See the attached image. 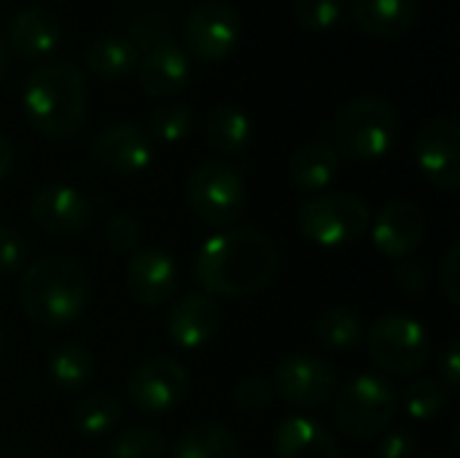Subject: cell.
Here are the masks:
<instances>
[{
  "label": "cell",
  "mask_w": 460,
  "mask_h": 458,
  "mask_svg": "<svg viewBox=\"0 0 460 458\" xmlns=\"http://www.w3.org/2000/svg\"><path fill=\"white\" fill-rule=\"evenodd\" d=\"M86 78L84 70L67 59L43 62L30 70L22 92V105L30 127L49 138H73L86 119Z\"/></svg>",
  "instance_id": "3"
},
{
  "label": "cell",
  "mask_w": 460,
  "mask_h": 458,
  "mask_svg": "<svg viewBox=\"0 0 460 458\" xmlns=\"http://www.w3.org/2000/svg\"><path fill=\"white\" fill-rule=\"evenodd\" d=\"M129 297L143 308L167 305L178 294L181 273L175 259L162 248H140L129 256L124 270Z\"/></svg>",
  "instance_id": "15"
},
{
  "label": "cell",
  "mask_w": 460,
  "mask_h": 458,
  "mask_svg": "<svg viewBox=\"0 0 460 458\" xmlns=\"http://www.w3.org/2000/svg\"><path fill=\"white\" fill-rule=\"evenodd\" d=\"M340 173V154L326 140L302 143L288 159V178L299 192L318 194L334 184Z\"/></svg>",
  "instance_id": "22"
},
{
  "label": "cell",
  "mask_w": 460,
  "mask_h": 458,
  "mask_svg": "<svg viewBox=\"0 0 460 458\" xmlns=\"http://www.w3.org/2000/svg\"><path fill=\"white\" fill-rule=\"evenodd\" d=\"M221 321H224V310L218 300L194 292L172 302L164 319V329L172 346H178L181 351H197L218 335Z\"/></svg>",
  "instance_id": "17"
},
{
  "label": "cell",
  "mask_w": 460,
  "mask_h": 458,
  "mask_svg": "<svg viewBox=\"0 0 460 458\" xmlns=\"http://www.w3.org/2000/svg\"><path fill=\"white\" fill-rule=\"evenodd\" d=\"M205 140L221 157H237L251 143V119L237 105H216L205 116Z\"/></svg>",
  "instance_id": "24"
},
{
  "label": "cell",
  "mask_w": 460,
  "mask_h": 458,
  "mask_svg": "<svg viewBox=\"0 0 460 458\" xmlns=\"http://www.w3.org/2000/svg\"><path fill=\"white\" fill-rule=\"evenodd\" d=\"M194 127V113L186 103H164L148 119V138L151 143H178Z\"/></svg>",
  "instance_id": "31"
},
{
  "label": "cell",
  "mask_w": 460,
  "mask_h": 458,
  "mask_svg": "<svg viewBox=\"0 0 460 458\" xmlns=\"http://www.w3.org/2000/svg\"><path fill=\"white\" fill-rule=\"evenodd\" d=\"M3 38L13 57L24 62H43L57 51L62 27L54 11L40 5H27L8 19V30Z\"/></svg>",
  "instance_id": "18"
},
{
  "label": "cell",
  "mask_w": 460,
  "mask_h": 458,
  "mask_svg": "<svg viewBox=\"0 0 460 458\" xmlns=\"http://www.w3.org/2000/svg\"><path fill=\"white\" fill-rule=\"evenodd\" d=\"M124 416V405L119 397L108 394V391H94L86 394L75 408H73V429L86 437V440H97L105 435H113V429L121 424Z\"/></svg>",
  "instance_id": "27"
},
{
  "label": "cell",
  "mask_w": 460,
  "mask_h": 458,
  "mask_svg": "<svg viewBox=\"0 0 460 458\" xmlns=\"http://www.w3.org/2000/svg\"><path fill=\"white\" fill-rule=\"evenodd\" d=\"M172 458H240V440L224 424H194L175 440Z\"/></svg>",
  "instance_id": "26"
},
{
  "label": "cell",
  "mask_w": 460,
  "mask_h": 458,
  "mask_svg": "<svg viewBox=\"0 0 460 458\" xmlns=\"http://www.w3.org/2000/svg\"><path fill=\"white\" fill-rule=\"evenodd\" d=\"M0 346H3V329H0Z\"/></svg>",
  "instance_id": "43"
},
{
  "label": "cell",
  "mask_w": 460,
  "mask_h": 458,
  "mask_svg": "<svg viewBox=\"0 0 460 458\" xmlns=\"http://www.w3.org/2000/svg\"><path fill=\"white\" fill-rule=\"evenodd\" d=\"M30 265V246L13 227L0 224V275L22 273Z\"/></svg>",
  "instance_id": "35"
},
{
  "label": "cell",
  "mask_w": 460,
  "mask_h": 458,
  "mask_svg": "<svg viewBox=\"0 0 460 458\" xmlns=\"http://www.w3.org/2000/svg\"><path fill=\"white\" fill-rule=\"evenodd\" d=\"M272 391L294 408H323L337 394V373L315 354H291L275 367Z\"/></svg>",
  "instance_id": "11"
},
{
  "label": "cell",
  "mask_w": 460,
  "mask_h": 458,
  "mask_svg": "<svg viewBox=\"0 0 460 458\" xmlns=\"http://www.w3.org/2000/svg\"><path fill=\"white\" fill-rule=\"evenodd\" d=\"M334 148L356 162L385 157L399 135L396 108L375 94H364L340 108L332 124Z\"/></svg>",
  "instance_id": "4"
},
{
  "label": "cell",
  "mask_w": 460,
  "mask_h": 458,
  "mask_svg": "<svg viewBox=\"0 0 460 458\" xmlns=\"http://www.w3.org/2000/svg\"><path fill=\"white\" fill-rule=\"evenodd\" d=\"M186 200L202 224L213 229H226L245 211L243 175L229 162H202L191 170L186 181Z\"/></svg>",
  "instance_id": "7"
},
{
  "label": "cell",
  "mask_w": 460,
  "mask_h": 458,
  "mask_svg": "<svg viewBox=\"0 0 460 458\" xmlns=\"http://www.w3.org/2000/svg\"><path fill=\"white\" fill-rule=\"evenodd\" d=\"M372 224V211L364 200L342 192H326L299 205L302 235L323 248H342L358 243Z\"/></svg>",
  "instance_id": "6"
},
{
  "label": "cell",
  "mask_w": 460,
  "mask_h": 458,
  "mask_svg": "<svg viewBox=\"0 0 460 458\" xmlns=\"http://www.w3.org/2000/svg\"><path fill=\"white\" fill-rule=\"evenodd\" d=\"M232 400L243 413H261L272 405L275 391H272V383H267L261 378H245L234 386Z\"/></svg>",
  "instance_id": "36"
},
{
  "label": "cell",
  "mask_w": 460,
  "mask_h": 458,
  "mask_svg": "<svg viewBox=\"0 0 460 458\" xmlns=\"http://www.w3.org/2000/svg\"><path fill=\"white\" fill-rule=\"evenodd\" d=\"M439 286H442V294L453 305H460V243H453L445 254V262L439 270Z\"/></svg>",
  "instance_id": "39"
},
{
  "label": "cell",
  "mask_w": 460,
  "mask_h": 458,
  "mask_svg": "<svg viewBox=\"0 0 460 458\" xmlns=\"http://www.w3.org/2000/svg\"><path fill=\"white\" fill-rule=\"evenodd\" d=\"M92 297L86 270L70 256H43L27 265L16 283L19 308L30 321L46 329L70 327L86 310Z\"/></svg>",
  "instance_id": "2"
},
{
  "label": "cell",
  "mask_w": 460,
  "mask_h": 458,
  "mask_svg": "<svg viewBox=\"0 0 460 458\" xmlns=\"http://www.w3.org/2000/svg\"><path fill=\"white\" fill-rule=\"evenodd\" d=\"M8 67H11V51H8V46H5V38L0 35V81L5 78Z\"/></svg>",
  "instance_id": "42"
},
{
  "label": "cell",
  "mask_w": 460,
  "mask_h": 458,
  "mask_svg": "<svg viewBox=\"0 0 460 458\" xmlns=\"http://www.w3.org/2000/svg\"><path fill=\"white\" fill-rule=\"evenodd\" d=\"M275 456L278 458H342L334 437L313 418L288 416L275 427Z\"/></svg>",
  "instance_id": "21"
},
{
  "label": "cell",
  "mask_w": 460,
  "mask_h": 458,
  "mask_svg": "<svg viewBox=\"0 0 460 458\" xmlns=\"http://www.w3.org/2000/svg\"><path fill=\"white\" fill-rule=\"evenodd\" d=\"M102 235H105V243H108L111 251L127 254V256L140 251V243H143V229H140V224H137V219L132 213H113L105 221Z\"/></svg>",
  "instance_id": "34"
},
{
  "label": "cell",
  "mask_w": 460,
  "mask_h": 458,
  "mask_svg": "<svg viewBox=\"0 0 460 458\" xmlns=\"http://www.w3.org/2000/svg\"><path fill=\"white\" fill-rule=\"evenodd\" d=\"M402 402H404V410H407L410 418H415V421H434V418L447 413L450 391L439 381H434V378H418V381H412L404 389Z\"/></svg>",
  "instance_id": "29"
},
{
  "label": "cell",
  "mask_w": 460,
  "mask_h": 458,
  "mask_svg": "<svg viewBox=\"0 0 460 458\" xmlns=\"http://www.w3.org/2000/svg\"><path fill=\"white\" fill-rule=\"evenodd\" d=\"M415 162L429 184L445 192L460 186V127L453 119H429L415 135Z\"/></svg>",
  "instance_id": "12"
},
{
  "label": "cell",
  "mask_w": 460,
  "mask_h": 458,
  "mask_svg": "<svg viewBox=\"0 0 460 458\" xmlns=\"http://www.w3.org/2000/svg\"><path fill=\"white\" fill-rule=\"evenodd\" d=\"M437 367H439V383H442L450 394H456V391L460 389V343L458 340L445 343V348L439 351V362H437Z\"/></svg>",
  "instance_id": "40"
},
{
  "label": "cell",
  "mask_w": 460,
  "mask_h": 458,
  "mask_svg": "<svg viewBox=\"0 0 460 458\" xmlns=\"http://www.w3.org/2000/svg\"><path fill=\"white\" fill-rule=\"evenodd\" d=\"M27 211L32 224L51 238H73L84 232L94 216V205L89 202V197L65 184L40 186L30 197Z\"/></svg>",
  "instance_id": "13"
},
{
  "label": "cell",
  "mask_w": 460,
  "mask_h": 458,
  "mask_svg": "<svg viewBox=\"0 0 460 458\" xmlns=\"http://www.w3.org/2000/svg\"><path fill=\"white\" fill-rule=\"evenodd\" d=\"M140 49L127 32H102L86 49V67L100 81H124L137 70Z\"/></svg>",
  "instance_id": "23"
},
{
  "label": "cell",
  "mask_w": 460,
  "mask_h": 458,
  "mask_svg": "<svg viewBox=\"0 0 460 458\" xmlns=\"http://www.w3.org/2000/svg\"><path fill=\"white\" fill-rule=\"evenodd\" d=\"M191 76L189 54L178 43L156 46L146 54H140L137 62V81L148 97L164 100L175 97L186 89Z\"/></svg>",
  "instance_id": "19"
},
{
  "label": "cell",
  "mask_w": 460,
  "mask_h": 458,
  "mask_svg": "<svg viewBox=\"0 0 460 458\" xmlns=\"http://www.w3.org/2000/svg\"><path fill=\"white\" fill-rule=\"evenodd\" d=\"M183 51L205 65L224 62L243 38V16L224 0H205L183 19Z\"/></svg>",
  "instance_id": "9"
},
{
  "label": "cell",
  "mask_w": 460,
  "mask_h": 458,
  "mask_svg": "<svg viewBox=\"0 0 460 458\" xmlns=\"http://www.w3.org/2000/svg\"><path fill=\"white\" fill-rule=\"evenodd\" d=\"M315 337H318V343L323 348L345 354V351H350V348H356L361 343L364 324H361V319L353 310H348L342 305H332L323 313H318V319H315Z\"/></svg>",
  "instance_id": "28"
},
{
  "label": "cell",
  "mask_w": 460,
  "mask_h": 458,
  "mask_svg": "<svg viewBox=\"0 0 460 458\" xmlns=\"http://www.w3.org/2000/svg\"><path fill=\"white\" fill-rule=\"evenodd\" d=\"M11 167H13V146H11V140L0 132V181L11 173Z\"/></svg>",
  "instance_id": "41"
},
{
  "label": "cell",
  "mask_w": 460,
  "mask_h": 458,
  "mask_svg": "<svg viewBox=\"0 0 460 458\" xmlns=\"http://www.w3.org/2000/svg\"><path fill=\"white\" fill-rule=\"evenodd\" d=\"M394 281L396 286L410 294V297H418L429 289V273L420 262H415L412 256L410 259H399L396 267H394Z\"/></svg>",
  "instance_id": "38"
},
{
  "label": "cell",
  "mask_w": 460,
  "mask_h": 458,
  "mask_svg": "<svg viewBox=\"0 0 460 458\" xmlns=\"http://www.w3.org/2000/svg\"><path fill=\"white\" fill-rule=\"evenodd\" d=\"M278 248L256 229H221L208 238L194 259V281L202 294L240 300L259 294L278 275Z\"/></svg>",
  "instance_id": "1"
},
{
  "label": "cell",
  "mask_w": 460,
  "mask_h": 458,
  "mask_svg": "<svg viewBox=\"0 0 460 458\" xmlns=\"http://www.w3.org/2000/svg\"><path fill=\"white\" fill-rule=\"evenodd\" d=\"M367 348L372 362L396 378H410L429 364L431 337L418 319L391 313L380 316L367 335Z\"/></svg>",
  "instance_id": "8"
},
{
  "label": "cell",
  "mask_w": 460,
  "mask_h": 458,
  "mask_svg": "<svg viewBox=\"0 0 460 458\" xmlns=\"http://www.w3.org/2000/svg\"><path fill=\"white\" fill-rule=\"evenodd\" d=\"M399 408L396 389L380 375H356L334 394V421L350 440H375L383 435Z\"/></svg>",
  "instance_id": "5"
},
{
  "label": "cell",
  "mask_w": 460,
  "mask_h": 458,
  "mask_svg": "<svg viewBox=\"0 0 460 458\" xmlns=\"http://www.w3.org/2000/svg\"><path fill=\"white\" fill-rule=\"evenodd\" d=\"M189 394V373L170 356L137 364L127 378V397L143 416H167Z\"/></svg>",
  "instance_id": "10"
},
{
  "label": "cell",
  "mask_w": 460,
  "mask_h": 458,
  "mask_svg": "<svg viewBox=\"0 0 460 458\" xmlns=\"http://www.w3.org/2000/svg\"><path fill=\"white\" fill-rule=\"evenodd\" d=\"M94 375V354L81 343H65L49 354L46 378L57 391H81Z\"/></svg>",
  "instance_id": "25"
},
{
  "label": "cell",
  "mask_w": 460,
  "mask_h": 458,
  "mask_svg": "<svg viewBox=\"0 0 460 458\" xmlns=\"http://www.w3.org/2000/svg\"><path fill=\"white\" fill-rule=\"evenodd\" d=\"M345 11V0H296L294 3V16L299 27L307 32H326L332 30Z\"/></svg>",
  "instance_id": "33"
},
{
  "label": "cell",
  "mask_w": 460,
  "mask_h": 458,
  "mask_svg": "<svg viewBox=\"0 0 460 458\" xmlns=\"http://www.w3.org/2000/svg\"><path fill=\"white\" fill-rule=\"evenodd\" d=\"M105 454L108 458H162L164 437L148 427H129L113 435Z\"/></svg>",
  "instance_id": "30"
},
{
  "label": "cell",
  "mask_w": 460,
  "mask_h": 458,
  "mask_svg": "<svg viewBox=\"0 0 460 458\" xmlns=\"http://www.w3.org/2000/svg\"><path fill=\"white\" fill-rule=\"evenodd\" d=\"M127 35L135 40L140 54H146L156 46L175 43V22L167 11H143L129 22Z\"/></svg>",
  "instance_id": "32"
},
{
  "label": "cell",
  "mask_w": 460,
  "mask_h": 458,
  "mask_svg": "<svg viewBox=\"0 0 460 458\" xmlns=\"http://www.w3.org/2000/svg\"><path fill=\"white\" fill-rule=\"evenodd\" d=\"M356 24L383 40L407 35L420 19V0H353L350 3Z\"/></svg>",
  "instance_id": "20"
},
{
  "label": "cell",
  "mask_w": 460,
  "mask_h": 458,
  "mask_svg": "<svg viewBox=\"0 0 460 458\" xmlns=\"http://www.w3.org/2000/svg\"><path fill=\"white\" fill-rule=\"evenodd\" d=\"M92 159L113 175L143 173L154 159V143L146 130L132 121L102 127L92 140Z\"/></svg>",
  "instance_id": "14"
},
{
  "label": "cell",
  "mask_w": 460,
  "mask_h": 458,
  "mask_svg": "<svg viewBox=\"0 0 460 458\" xmlns=\"http://www.w3.org/2000/svg\"><path fill=\"white\" fill-rule=\"evenodd\" d=\"M418 448H420L418 435L407 427H396L383 432L377 443V458H415Z\"/></svg>",
  "instance_id": "37"
},
{
  "label": "cell",
  "mask_w": 460,
  "mask_h": 458,
  "mask_svg": "<svg viewBox=\"0 0 460 458\" xmlns=\"http://www.w3.org/2000/svg\"><path fill=\"white\" fill-rule=\"evenodd\" d=\"M369 235L375 248L388 259H410L426 235L423 208L410 200H391L380 208L375 221L369 224Z\"/></svg>",
  "instance_id": "16"
}]
</instances>
